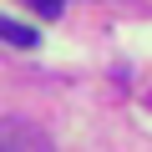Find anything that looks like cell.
<instances>
[{
    "mask_svg": "<svg viewBox=\"0 0 152 152\" xmlns=\"http://www.w3.org/2000/svg\"><path fill=\"white\" fill-rule=\"evenodd\" d=\"M0 147H46V132H36L31 122H0Z\"/></svg>",
    "mask_w": 152,
    "mask_h": 152,
    "instance_id": "cell-1",
    "label": "cell"
},
{
    "mask_svg": "<svg viewBox=\"0 0 152 152\" xmlns=\"http://www.w3.org/2000/svg\"><path fill=\"white\" fill-rule=\"evenodd\" d=\"M0 41H10V46H20V51H31L41 36L31 31V26H20V20H5V15H0Z\"/></svg>",
    "mask_w": 152,
    "mask_h": 152,
    "instance_id": "cell-2",
    "label": "cell"
},
{
    "mask_svg": "<svg viewBox=\"0 0 152 152\" xmlns=\"http://www.w3.org/2000/svg\"><path fill=\"white\" fill-rule=\"evenodd\" d=\"M31 5H36V10H41V15H46V20H56V15H61V10H66V0H31Z\"/></svg>",
    "mask_w": 152,
    "mask_h": 152,
    "instance_id": "cell-3",
    "label": "cell"
}]
</instances>
